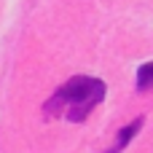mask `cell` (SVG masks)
Wrapping results in <instances>:
<instances>
[{"instance_id":"obj_3","label":"cell","mask_w":153,"mask_h":153,"mask_svg":"<svg viewBox=\"0 0 153 153\" xmlns=\"http://www.w3.org/2000/svg\"><path fill=\"white\" fill-rule=\"evenodd\" d=\"M153 89V62H145L137 70V91H148Z\"/></svg>"},{"instance_id":"obj_2","label":"cell","mask_w":153,"mask_h":153,"mask_svg":"<svg viewBox=\"0 0 153 153\" xmlns=\"http://www.w3.org/2000/svg\"><path fill=\"white\" fill-rule=\"evenodd\" d=\"M140 129H143V118H134L132 124H126L124 129H118V137H116V145H113V148H110L108 153H121L124 148H126V145H129V143H132V140H134V134H137Z\"/></svg>"},{"instance_id":"obj_1","label":"cell","mask_w":153,"mask_h":153,"mask_svg":"<svg viewBox=\"0 0 153 153\" xmlns=\"http://www.w3.org/2000/svg\"><path fill=\"white\" fill-rule=\"evenodd\" d=\"M105 81L91 75H75L65 86H59L51 100L43 105L46 116H65L73 124H81L89 118V113L105 100Z\"/></svg>"}]
</instances>
